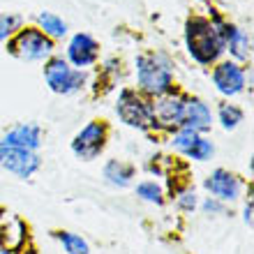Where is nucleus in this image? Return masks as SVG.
Masks as SVG:
<instances>
[{"mask_svg": "<svg viewBox=\"0 0 254 254\" xmlns=\"http://www.w3.org/2000/svg\"><path fill=\"white\" fill-rule=\"evenodd\" d=\"M134 90L153 100L160 95L176 90V67L174 61L162 51H141L134 56Z\"/></svg>", "mask_w": 254, "mask_h": 254, "instance_id": "f257e3e1", "label": "nucleus"}, {"mask_svg": "<svg viewBox=\"0 0 254 254\" xmlns=\"http://www.w3.org/2000/svg\"><path fill=\"white\" fill-rule=\"evenodd\" d=\"M183 42L185 51L196 65L213 67L224 58V40L210 16L206 14H190L183 26Z\"/></svg>", "mask_w": 254, "mask_h": 254, "instance_id": "f03ea898", "label": "nucleus"}, {"mask_svg": "<svg viewBox=\"0 0 254 254\" xmlns=\"http://www.w3.org/2000/svg\"><path fill=\"white\" fill-rule=\"evenodd\" d=\"M114 114L116 118L125 127L134 129L139 134H148V136H160L157 127H155V116H153V104L148 97L134 90L132 86H121L114 100Z\"/></svg>", "mask_w": 254, "mask_h": 254, "instance_id": "7ed1b4c3", "label": "nucleus"}, {"mask_svg": "<svg viewBox=\"0 0 254 254\" xmlns=\"http://www.w3.org/2000/svg\"><path fill=\"white\" fill-rule=\"evenodd\" d=\"M42 76H44V83L54 95H61V97H69V95H79L83 93L90 83L88 79V72H81V69H74L69 63L63 58V56H51L44 67H42Z\"/></svg>", "mask_w": 254, "mask_h": 254, "instance_id": "20e7f679", "label": "nucleus"}, {"mask_svg": "<svg viewBox=\"0 0 254 254\" xmlns=\"http://www.w3.org/2000/svg\"><path fill=\"white\" fill-rule=\"evenodd\" d=\"M109 139H111V125L107 121L93 118L76 129V134L69 141V150L79 162L90 164V162H97L104 155Z\"/></svg>", "mask_w": 254, "mask_h": 254, "instance_id": "39448f33", "label": "nucleus"}, {"mask_svg": "<svg viewBox=\"0 0 254 254\" xmlns=\"http://www.w3.org/2000/svg\"><path fill=\"white\" fill-rule=\"evenodd\" d=\"M7 54L23 63H44L56 56V42L49 40L37 26H23L7 42Z\"/></svg>", "mask_w": 254, "mask_h": 254, "instance_id": "423d86ee", "label": "nucleus"}, {"mask_svg": "<svg viewBox=\"0 0 254 254\" xmlns=\"http://www.w3.org/2000/svg\"><path fill=\"white\" fill-rule=\"evenodd\" d=\"M201 188L206 190V196H213V199L231 206L245 196V178L227 167H215L203 176Z\"/></svg>", "mask_w": 254, "mask_h": 254, "instance_id": "0eeeda50", "label": "nucleus"}, {"mask_svg": "<svg viewBox=\"0 0 254 254\" xmlns=\"http://www.w3.org/2000/svg\"><path fill=\"white\" fill-rule=\"evenodd\" d=\"M248 79H250L248 67L231 61L227 56L210 67V83H213V88L217 90V95H222V97L229 102L245 93Z\"/></svg>", "mask_w": 254, "mask_h": 254, "instance_id": "6e6552de", "label": "nucleus"}, {"mask_svg": "<svg viewBox=\"0 0 254 254\" xmlns=\"http://www.w3.org/2000/svg\"><path fill=\"white\" fill-rule=\"evenodd\" d=\"M185 97H188V95L181 93V90L176 88L171 93L150 100V104H153V116H155V127H157V134H160V136H167V134L176 132V129L183 125Z\"/></svg>", "mask_w": 254, "mask_h": 254, "instance_id": "1a4fd4ad", "label": "nucleus"}, {"mask_svg": "<svg viewBox=\"0 0 254 254\" xmlns=\"http://www.w3.org/2000/svg\"><path fill=\"white\" fill-rule=\"evenodd\" d=\"M42 153L26 150V148L0 146V169L19 181H30L42 171Z\"/></svg>", "mask_w": 254, "mask_h": 254, "instance_id": "9d476101", "label": "nucleus"}, {"mask_svg": "<svg viewBox=\"0 0 254 254\" xmlns=\"http://www.w3.org/2000/svg\"><path fill=\"white\" fill-rule=\"evenodd\" d=\"M74 69L81 72H90L97 63H100V42L95 40L90 33H74L67 37L65 56H63Z\"/></svg>", "mask_w": 254, "mask_h": 254, "instance_id": "9b49d317", "label": "nucleus"}, {"mask_svg": "<svg viewBox=\"0 0 254 254\" xmlns=\"http://www.w3.org/2000/svg\"><path fill=\"white\" fill-rule=\"evenodd\" d=\"M215 125L213 107L199 95H188L185 97V111H183V125L185 129H192L196 134H210Z\"/></svg>", "mask_w": 254, "mask_h": 254, "instance_id": "f8f14e48", "label": "nucleus"}, {"mask_svg": "<svg viewBox=\"0 0 254 254\" xmlns=\"http://www.w3.org/2000/svg\"><path fill=\"white\" fill-rule=\"evenodd\" d=\"M0 146H14V148H26L40 153L44 146V129L37 123H16L5 134L0 136Z\"/></svg>", "mask_w": 254, "mask_h": 254, "instance_id": "ddd939ff", "label": "nucleus"}, {"mask_svg": "<svg viewBox=\"0 0 254 254\" xmlns=\"http://www.w3.org/2000/svg\"><path fill=\"white\" fill-rule=\"evenodd\" d=\"M102 181L107 183L109 188L114 190H127L132 188L136 178H139V167L129 160H123V157H109L104 164H102Z\"/></svg>", "mask_w": 254, "mask_h": 254, "instance_id": "4468645a", "label": "nucleus"}, {"mask_svg": "<svg viewBox=\"0 0 254 254\" xmlns=\"http://www.w3.org/2000/svg\"><path fill=\"white\" fill-rule=\"evenodd\" d=\"M30 229L21 220H0V254H19L23 243L28 241Z\"/></svg>", "mask_w": 254, "mask_h": 254, "instance_id": "2eb2a0df", "label": "nucleus"}, {"mask_svg": "<svg viewBox=\"0 0 254 254\" xmlns=\"http://www.w3.org/2000/svg\"><path fill=\"white\" fill-rule=\"evenodd\" d=\"M134 196L148 206L155 208H164L169 203L167 201V190H164V183L157 181V178H139V181L132 185Z\"/></svg>", "mask_w": 254, "mask_h": 254, "instance_id": "dca6fc26", "label": "nucleus"}, {"mask_svg": "<svg viewBox=\"0 0 254 254\" xmlns=\"http://www.w3.org/2000/svg\"><path fill=\"white\" fill-rule=\"evenodd\" d=\"M215 114V123L224 129V132H236L238 127L245 123V109L241 107V104H236V102H229L224 100L217 107V111H213Z\"/></svg>", "mask_w": 254, "mask_h": 254, "instance_id": "f3484780", "label": "nucleus"}, {"mask_svg": "<svg viewBox=\"0 0 254 254\" xmlns=\"http://www.w3.org/2000/svg\"><path fill=\"white\" fill-rule=\"evenodd\" d=\"M35 26L40 28L42 33L47 35L49 40H65L67 35H69V26H67V21L63 19L61 14L56 12H40L35 16Z\"/></svg>", "mask_w": 254, "mask_h": 254, "instance_id": "a211bd4d", "label": "nucleus"}, {"mask_svg": "<svg viewBox=\"0 0 254 254\" xmlns=\"http://www.w3.org/2000/svg\"><path fill=\"white\" fill-rule=\"evenodd\" d=\"M51 236H54V241L61 245V250L65 254H93L88 241L81 234H76V231H69V229H56V231H51Z\"/></svg>", "mask_w": 254, "mask_h": 254, "instance_id": "6ab92c4d", "label": "nucleus"}, {"mask_svg": "<svg viewBox=\"0 0 254 254\" xmlns=\"http://www.w3.org/2000/svg\"><path fill=\"white\" fill-rule=\"evenodd\" d=\"M215 157V143L208 134H199V139L194 141V146L188 150V155L183 160L188 162H196V164H206Z\"/></svg>", "mask_w": 254, "mask_h": 254, "instance_id": "aec40b11", "label": "nucleus"}, {"mask_svg": "<svg viewBox=\"0 0 254 254\" xmlns=\"http://www.w3.org/2000/svg\"><path fill=\"white\" fill-rule=\"evenodd\" d=\"M26 26L23 14L19 12H2L0 14V44H7L21 28Z\"/></svg>", "mask_w": 254, "mask_h": 254, "instance_id": "412c9836", "label": "nucleus"}, {"mask_svg": "<svg viewBox=\"0 0 254 254\" xmlns=\"http://www.w3.org/2000/svg\"><path fill=\"white\" fill-rule=\"evenodd\" d=\"M199 210H201V215H206V217H227V215L231 213L227 203H222V201L213 199V196H201Z\"/></svg>", "mask_w": 254, "mask_h": 254, "instance_id": "4be33fe9", "label": "nucleus"}, {"mask_svg": "<svg viewBox=\"0 0 254 254\" xmlns=\"http://www.w3.org/2000/svg\"><path fill=\"white\" fill-rule=\"evenodd\" d=\"M102 74L109 76L111 83H118L123 79V61L121 58H107V61L102 63Z\"/></svg>", "mask_w": 254, "mask_h": 254, "instance_id": "5701e85b", "label": "nucleus"}, {"mask_svg": "<svg viewBox=\"0 0 254 254\" xmlns=\"http://www.w3.org/2000/svg\"><path fill=\"white\" fill-rule=\"evenodd\" d=\"M248 199L243 201V210H241V220L248 229H252V210H254V201H252V185H248Z\"/></svg>", "mask_w": 254, "mask_h": 254, "instance_id": "b1692460", "label": "nucleus"}, {"mask_svg": "<svg viewBox=\"0 0 254 254\" xmlns=\"http://www.w3.org/2000/svg\"><path fill=\"white\" fill-rule=\"evenodd\" d=\"M19 254H37V248H35V243H33V236H28V241L23 243V248H21Z\"/></svg>", "mask_w": 254, "mask_h": 254, "instance_id": "393cba45", "label": "nucleus"}, {"mask_svg": "<svg viewBox=\"0 0 254 254\" xmlns=\"http://www.w3.org/2000/svg\"><path fill=\"white\" fill-rule=\"evenodd\" d=\"M5 217H7V210L5 208H0V220H5Z\"/></svg>", "mask_w": 254, "mask_h": 254, "instance_id": "a878e982", "label": "nucleus"}]
</instances>
